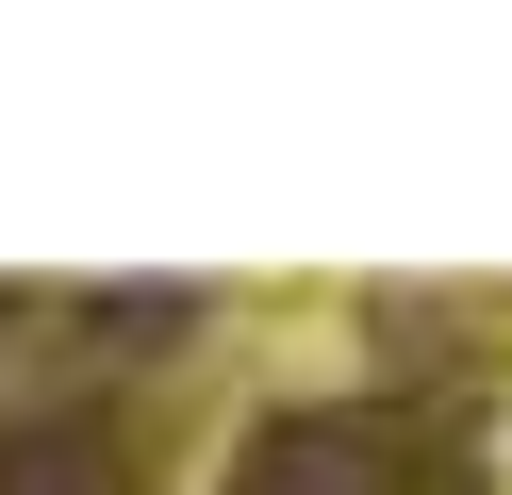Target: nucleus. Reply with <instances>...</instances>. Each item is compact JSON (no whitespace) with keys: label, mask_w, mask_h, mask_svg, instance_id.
<instances>
[{"label":"nucleus","mask_w":512,"mask_h":495,"mask_svg":"<svg viewBox=\"0 0 512 495\" xmlns=\"http://www.w3.org/2000/svg\"><path fill=\"white\" fill-rule=\"evenodd\" d=\"M232 495H463V462H430L397 413H265L232 446Z\"/></svg>","instance_id":"nucleus-1"}]
</instances>
